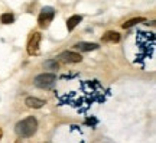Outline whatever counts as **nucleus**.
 Masks as SVG:
<instances>
[{
	"label": "nucleus",
	"instance_id": "nucleus-1",
	"mask_svg": "<svg viewBox=\"0 0 156 143\" xmlns=\"http://www.w3.org/2000/svg\"><path fill=\"white\" fill-rule=\"evenodd\" d=\"M36 130H38V120L34 116H29L26 119L20 120L15 127L16 134L20 138H30L36 133Z\"/></svg>",
	"mask_w": 156,
	"mask_h": 143
},
{
	"label": "nucleus",
	"instance_id": "nucleus-2",
	"mask_svg": "<svg viewBox=\"0 0 156 143\" xmlns=\"http://www.w3.org/2000/svg\"><path fill=\"white\" fill-rule=\"evenodd\" d=\"M54 16H55V9H54V7H44V9L41 10L39 17H38L39 28L46 29L51 25V22H52Z\"/></svg>",
	"mask_w": 156,
	"mask_h": 143
},
{
	"label": "nucleus",
	"instance_id": "nucleus-3",
	"mask_svg": "<svg viewBox=\"0 0 156 143\" xmlns=\"http://www.w3.org/2000/svg\"><path fill=\"white\" fill-rule=\"evenodd\" d=\"M56 81V75L55 74H41L34 80L35 87L38 88H49L52 87Z\"/></svg>",
	"mask_w": 156,
	"mask_h": 143
},
{
	"label": "nucleus",
	"instance_id": "nucleus-4",
	"mask_svg": "<svg viewBox=\"0 0 156 143\" xmlns=\"http://www.w3.org/2000/svg\"><path fill=\"white\" fill-rule=\"evenodd\" d=\"M39 44H41V33H39V32H34V33H32V36L29 38L28 48H26L29 55H35V54H38Z\"/></svg>",
	"mask_w": 156,
	"mask_h": 143
},
{
	"label": "nucleus",
	"instance_id": "nucleus-5",
	"mask_svg": "<svg viewBox=\"0 0 156 143\" xmlns=\"http://www.w3.org/2000/svg\"><path fill=\"white\" fill-rule=\"evenodd\" d=\"M59 59L62 62H67V64H77V62L83 61V56L77 54V52H73V51H65L59 55Z\"/></svg>",
	"mask_w": 156,
	"mask_h": 143
},
{
	"label": "nucleus",
	"instance_id": "nucleus-6",
	"mask_svg": "<svg viewBox=\"0 0 156 143\" xmlns=\"http://www.w3.org/2000/svg\"><path fill=\"white\" fill-rule=\"evenodd\" d=\"M74 49L80 51V52H90V51L98 49V45L93 44V42H78L74 45Z\"/></svg>",
	"mask_w": 156,
	"mask_h": 143
},
{
	"label": "nucleus",
	"instance_id": "nucleus-7",
	"mask_svg": "<svg viewBox=\"0 0 156 143\" xmlns=\"http://www.w3.org/2000/svg\"><path fill=\"white\" fill-rule=\"evenodd\" d=\"M103 42H112V44H117L120 41V33L114 32V30H107L103 36H101Z\"/></svg>",
	"mask_w": 156,
	"mask_h": 143
},
{
	"label": "nucleus",
	"instance_id": "nucleus-8",
	"mask_svg": "<svg viewBox=\"0 0 156 143\" xmlns=\"http://www.w3.org/2000/svg\"><path fill=\"white\" fill-rule=\"evenodd\" d=\"M25 104L28 105L29 109H41L45 105V100L36 98V97H28L25 100Z\"/></svg>",
	"mask_w": 156,
	"mask_h": 143
},
{
	"label": "nucleus",
	"instance_id": "nucleus-9",
	"mask_svg": "<svg viewBox=\"0 0 156 143\" xmlns=\"http://www.w3.org/2000/svg\"><path fill=\"white\" fill-rule=\"evenodd\" d=\"M81 20H83V17L80 16V15H74V16H71L67 20V29L69 30V32H73L74 29H75V26H77Z\"/></svg>",
	"mask_w": 156,
	"mask_h": 143
},
{
	"label": "nucleus",
	"instance_id": "nucleus-10",
	"mask_svg": "<svg viewBox=\"0 0 156 143\" xmlns=\"http://www.w3.org/2000/svg\"><path fill=\"white\" fill-rule=\"evenodd\" d=\"M142 22H146L145 17H133V19H130L127 22H124L122 26H123V29H129V28H132V26L137 25V23H142Z\"/></svg>",
	"mask_w": 156,
	"mask_h": 143
},
{
	"label": "nucleus",
	"instance_id": "nucleus-11",
	"mask_svg": "<svg viewBox=\"0 0 156 143\" xmlns=\"http://www.w3.org/2000/svg\"><path fill=\"white\" fill-rule=\"evenodd\" d=\"M0 22L5 23V25H10V23L15 22V16H13L12 13H3V15L0 16Z\"/></svg>",
	"mask_w": 156,
	"mask_h": 143
},
{
	"label": "nucleus",
	"instance_id": "nucleus-12",
	"mask_svg": "<svg viewBox=\"0 0 156 143\" xmlns=\"http://www.w3.org/2000/svg\"><path fill=\"white\" fill-rule=\"evenodd\" d=\"M44 66L45 68H49V70H58V68H59V64L54 59H49V61H45Z\"/></svg>",
	"mask_w": 156,
	"mask_h": 143
},
{
	"label": "nucleus",
	"instance_id": "nucleus-13",
	"mask_svg": "<svg viewBox=\"0 0 156 143\" xmlns=\"http://www.w3.org/2000/svg\"><path fill=\"white\" fill-rule=\"evenodd\" d=\"M2 136H3V130L0 129V140H2Z\"/></svg>",
	"mask_w": 156,
	"mask_h": 143
},
{
	"label": "nucleus",
	"instance_id": "nucleus-14",
	"mask_svg": "<svg viewBox=\"0 0 156 143\" xmlns=\"http://www.w3.org/2000/svg\"><path fill=\"white\" fill-rule=\"evenodd\" d=\"M15 143H22V142H20V140H19V139H17V140H16V142H15Z\"/></svg>",
	"mask_w": 156,
	"mask_h": 143
}]
</instances>
